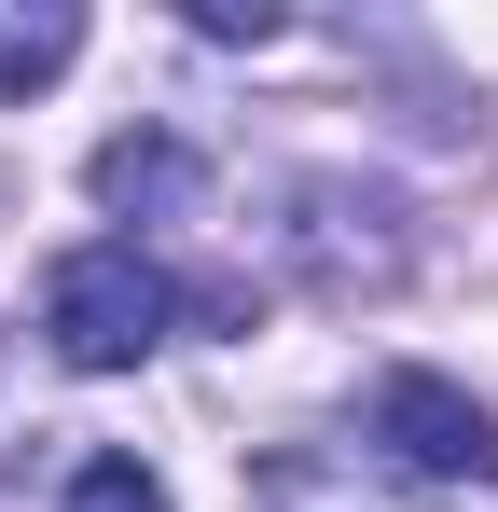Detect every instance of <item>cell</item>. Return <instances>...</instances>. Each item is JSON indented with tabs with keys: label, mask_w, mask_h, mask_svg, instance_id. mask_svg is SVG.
I'll return each instance as SVG.
<instances>
[{
	"label": "cell",
	"mask_w": 498,
	"mask_h": 512,
	"mask_svg": "<svg viewBox=\"0 0 498 512\" xmlns=\"http://www.w3.org/2000/svg\"><path fill=\"white\" fill-rule=\"evenodd\" d=\"M42 319H56V360H70V374H125V360L166 346L180 291H166V263H139L125 236H111V250H70V263H56V305H42Z\"/></svg>",
	"instance_id": "cell-1"
},
{
	"label": "cell",
	"mask_w": 498,
	"mask_h": 512,
	"mask_svg": "<svg viewBox=\"0 0 498 512\" xmlns=\"http://www.w3.org/2000/svg\"><path fill=\"white\" fill-rule=\"evenodd\" d=\"M374 443L402 457L415 485H498V416L443 374H388L374 388Z\"/></svg>",
	"instance_id": "cell-2"
},
{
	"label": "cell",
	"mask_w": 498,
	"mask_h": 512,
	"mask_svg": "<svg viewBox=\"0 0 498 512\" xmlns=\"http://www.w3.org/2000/svg\"><path fill=\"white\" fill-rule=\"evenodd\" d=\"M194 194H208V167H194L180 139H153V125L97 153V208H194Z\"/></svg>",
	"instance_id": "cell-3"
},
{
	"label": "cell",
	"mask_w": 498,
	"mask_h": 512,
	"mask_svg": "<svg viewBox=\"0 0 498 512\" xmlns=\"http://www.w3.org/2000/svg\"><path fill=\"white\" fill-rule=\"evenodd\" d=\"M70 56H83V14H70V0H0V97L56 84Z\"/></svg>",
	"instance_id": "cell-4"
},
{
	"label": "cell",
	"mask_w": 498,
	"mask_h": 512,
	"mask_svg": "<svg viewBox=\"0 0 498 512\" xmlns=\"http://www.w3.org/2000/svg\"><path fill=\"white\" fill-rule=\"evenodd\" d=\"M263 512H388L346 457H263Z\"/></svg>",
	"instance_id": "cell-5"
},
{
	"label": "cell",
	"mask_w": 498,
	"mask_h": 512,
	"mask_svg": "<svg viewBox=\"0 0 498 512\" xmlns=\"http://www.w3.org/2000/svg\"><path fill=\"white\" fill-rule=\"evenodd\" d=\"M70 512H166V485L139 471V457H83V471H70Z\"/></svg>",
	"instance_id": "cell-6"
},
{
	"label": "cell",
	"mask_w": 498,
	"mask_h": 512,
	"mask_svg": "<svg viewBox=\"0 0 498 512\" xmlns=\"http://www.w3.org/2000/svg\"><path fill=\"white\" fill-rule=\"evenodd\" d=\"M208 42H277V0H194Z\"/></svg>",
	"instance_id": "cell-7"
}]
</instances>
